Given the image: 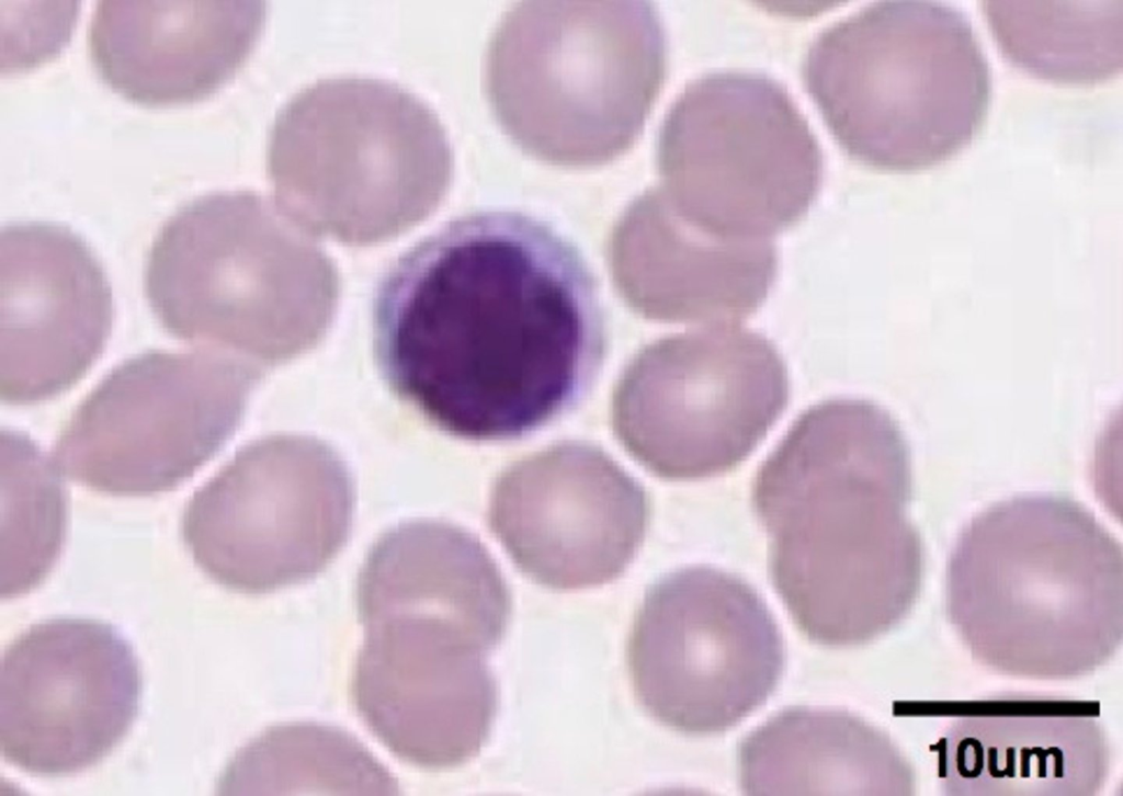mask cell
<instances>
[{"instance_id": "cell-3", "label": "cell", "mask_w": 1123, "mask_h": 796, "mask_svg": "<svg viewBox=\"0 0 1123 796\" xmlns=\"http://www.w3.org/2000/svg\"><path fill=\"white\" fill-rule=\"evenodd\" d=\"M804 80L840 147L884 171L952 159L988 113L990 70L967 16L934 1H884L825 30Z\"/></svg>"}, {"instance_id": "cell-1", "label": "cell", "mask_w": 1123, "mask_h": 796, "mask_svg": "<svg viewBox=\"0 0 1123 796\" xmlns=\"http://www.w3.org/2000/svg\"><path fill=\"white\" fill-rule=\"evenodd\" d=\"M382 375L440 430L511 440L583 400L605 350L577 248L517 212L454 219L402 254L374 306Z\"/></svg>"}, {"instance_id": "cell-23", "label": "cell", "mask_w": 1123, "mask_h": 796, "mask_svg": "<svg viewBox=\"0 0 1123 796\" xmlns=\"http://www.w3.org/2000/svg\"><path fill=\"white\" fill-rule=\"evenodd\" d=\"M2 541L9 542V595L49 570L65 533L66 502L52 463L26 436L2 432Z\"/></svg>"}, {"instance_id": "cell-21", "label": "cell", "mask_w": 1123, "mask_h": 796, "mask_svg": "<svg viewBox=\"0 0 1123 796\" xmlns=\"http://www.w3.org/2000/svg\"><path fill=\"white\" fill-rule=\"evenodd\" d=\"M1003 57L1033 77L1096 84L1122 67V2L983 4Z\"/></svg>"}, {"instance_id": "cell-15", "label": "cell", "mask_w": 1123, "mask_h": 796, "mask_svg": "<svg viewBox=\"0 0 1123 796\" xmlns=\"http://www.w3.org/2000/svg\"><path fill=\"white\" fill-rule=\"evenodd\" d=\"M0 270V397L47 400L102 353L113 320L110 285L87 243L50 224L2 229Z\"/></svg>"}, {"instance_id": "cell-14", "label": "cell", "mask_w": 1123, "mask_h": 796, "mask_svg": "<svg viewBox=\"0 0 1123 796\" xmlns=\"http://www.w3.org/2000/svg\"><path fill=\"white\" fill-rule=\"evenodd\" d=\"M352 678L359 715L397 758L460 766L481 750L497 712L490 651L453 625L390 618L363 625Z\"/></svg>"}, {"instance_id": "cell-16", "label": "cell", "mask_w": 1123, "mask_h": 796, "mask_svg": "<svg viewBox=\"0 0 1123 796\" xmlns=\"http://www.w3.org/2000/svg\"><path fill=\"white\" fill-rule=\"evenodd\" d=\"M264 19L261 1H101L90 24L91 59L131 101L190 103L237 73Z\"/></svg>"}, {"instance_id": "cell-18", "label": "cell", "mask_w": 1123, "mask_h": 796, "mask_svg": "<svg viewBox=\"0 0 1123 796\" xmlns=\"http://www.w3.org/2000/svg\"><path fill=\"white\" fill-rule=\"evenodd\" d=\"M360 617L410 615L451 621L500 643L511 600L486 547L436 521L397 526L371 549L359 578Z\"/></svg>"}, {"instance_id": "cell-17", "label": "cell", "mask_w": 1123, "mask_h": 796, "mask_svg": "<svg viewBox=\"0 0 1123 796\" xmlns=\"http://www.w3.org/2000/svg\"><path fill=\"white\" fill-rule=\"evenodd\" d=\"M917 530L774 541L773 585L798 629L829 647L867 643L895 625L921 577Z\"/></svg>"}, {"instance_id": "cell-9", "label": "cell", "mask_w": 1123, "mask_h": 796, "mask_svg": "<svg viewBox=\"0 0 1123 796\" xmlns=\"http://www.w3.org/2000/svg\"><path fill=\"white\" fill-rule=\"evenodd\" d=\"M784 658L782 634L759 593L710 566L685 567L653 584L627 646L643 708L693 736L726 731L763 705Z\"/></svg>"}, {"instance_id": "cell-5", "label": "cell", "mask_w": 1123, "mask_h": 796, "mask_svg": "<svg viewBox=\"0 0 1123 796\" xmlns=\"http://www.w3.org/2000/svg\"><path fill=\"white\" fill-rule=\"evenodd\" d=\"M325 259L261 195L218 192L184 205L162 226L149 252L146 292L170 334L265 367L281 361L272 316L303 315V305L332 310L333 299L313 296L334 298V276L304 281L332 272L329 262L303 271Z\"/></svg>"}, {"instance_id": "cell-22", "label": "cell", "mask_w": 1123, "mask_h": 796, "mask_svg": "<svg viewBox=\"0 0 1123 796\" xmlns=\"http://www.w3.org/2000/svg\"><path fill=\"white\" fill-rule=\"evenodd\" d=\"M252 792L394 794L397 782L354 738L314 724L270 729L236 761Z\"/></svg>"}, {"instance_id": "cell-19", "label": "cell", "mask_w": 1123, "mask_h": 796, "mask_svg": "<svg viewBox=\"0 0 1123 796\" xmlns=\"http://www.w3.org/2000/svg\"><path fill=\"white\" fill-rule=\"evenodd\" d=\"M621 224L636 231L649 266L648 308L662 319L730 322L756 312L773 285L770 240L708 234L680 217L660 191H647Z\"/></svg>"}, {"instance_id": "cell-13", "label": "cell", "mask_w": 1123, "mask_h": 796, "mask_svg": "<svg viewBox=\"0 0 1123 796\" xmlns=\"http://www.w3.org/2000/svg\"><path fill=\"white\" fill-rule=\"evenodd\" d=\"M648 514L643 487L603 450L568 441L503 470L488 519L521 572L551 589L580 590L625 571Z\"/></svg>"}, {"instance_id": "cell-6", "label": "cell", "mask_w": 1123, "mask_h": 796, "mask_svg": "<svg viewBox=\"0 0 1123 796\" xmlns=\"http://www.w3.org/2000/svg\"><path fill=\"white\" fill-rule=\"evenodd\" d=\"M660 191L685 221L718 237L769 240L796 224L820 185V148L774 80L717 72L691 82L660 129Z\"/></svg>"}, {"instance_id": "cell-20", "label": "cell", "mask_w": 1123, "mask_h": 796, "mask_svg": "<svg viewBox=\"0 0 1123 796\" xmlns=\"http://www.w3.org/2000/svg\"><path fill=\"white\" fill-rule=\"evenodd\" d=\"M749 795L898 794L901 761L889 740L843 710L793 707L752 730L737 754Z\"/></svg>"}, {"instance_id": "cell-4", "label": "cell", "mask_w": 1123, "mask_h": 796, "mask_svg": "<svg viewBox=\"0 0 1123 796\" xmlns=\"http://www.w3.org/2000/svg\"><path fill=\"white\" fill-rule=\"evenodd\" d=\"M268 170L282 211L300 227L365 245L429 216L453 171L434 112L398 84L333 78L279 112Z\"/></svg>"}, {"instance_id": "cell-2", "label": "cell", "mask_w": 1123, "mask_h": 796, "mask_svg": "<svg viewBox=\"0 0 1123 796\" xmlns=\"http://www.w3.org/2000/svg\"><path fill=\"white\" fill-rule=\"evenodd\" d=\"M486 92L509 138L533 158L594 167L638 140L666 73L646 1H526L496 27Z\"/></svg>"}, {"instance_id": "cell-7", "label": "cell", "mask_w": 1123, "mask_h": 796, "mask_svg": "<svg viewBox=\"0 0 1123 796\" xmlns=\"http://www.w3.org/2000/svg\"><path fill=\"white\" fill-rule=\"evenodd\" d=\"M789 394L784 361L768 338L714 322L660 339L633 360L615 389L613 425L654 475L711 478L756 450Z\"/></svg>"}, {"instance_id": "cell-10", "label": "cell", "mask_w": 1123, "mask_h": 796, "mask_svg": "<svg viewBox=\"0 0 1123 796\" xmlns=\"http://www.w3.org/2000/svg\"><path fill=\"white\" fill-rule=\"evenodd\" d=\"M352 497L349 474L329 446L269 437L241 450L195 492L183 538L217 583L268 592L326 568L347 539Z\"/></svg>"}, {"instance_id": "cell-12", "label": "cell", "mask_w": 1123, "mask_h": 796, "mask_svg": "<svg viewBox=\"0 0 1123 796\" xmlns=\"http://www.w3.org/2000/svg\"><path fill=\"white\" fill-rule=\"evenodd\" d=\"M141 680L128 641L113 626L54 618L29 628L0 667V749L29 774L84 771L131 729Z\"/></svg>"}, {"instance_id": "cell-11", "label": "cell", "mask_w": 1123, "mask_h": 796, "mask_svg": "<svg viewBox=\"0 0 1123 796\" xmlns=\"http://www.w3.org/2000/svg\"><path fill=\"white\" fill-rule=\"evenodd\" d=\"M949 595L968 622H1108L1121 613L1122 547L1070 498L1016 496L963 527Z\"/></svg>"}, {"instance_id": "cell-8", "label": "cell", "mask_w": 1123, "mask_h": 796, "mask_svg": "<svg viewBox=\"0 0 1123 796\" xmlns=\"http://www.w3.org/2000/svg\"><path fill=\"white\" fill-rule=\"evenodd\" d=\"M264 373L253 361L213 350L139 354L73 412L56 443V465L101 492L173 489L234 434Z\"/></svg>"}]
</instances>
